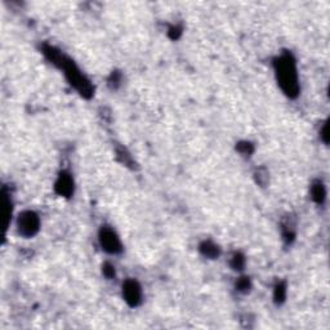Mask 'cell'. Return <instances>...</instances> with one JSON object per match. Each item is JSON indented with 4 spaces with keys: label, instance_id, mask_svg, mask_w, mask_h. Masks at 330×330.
Segmentation results:
<instances>
[{
    "label": "cell",
    "instance_id": "6da1fadb",
    "mask_svg": "<svg viewBox=\"0 0 330 330\" xmlns=\"http://www.w3.org/2000/svg\"><path fill=\"white\" fill-rule=\"evenodd\" d=\"M43 53L49 61H51L55 66L63 71L65 76H66L67 81L70 83L71 87L77 93L85 98H89L93 95V85L92 83L88 80V77L85 76L84 73H81L80 69L73 63L71 58H69L67 55H65L61 51L55 49L52 45H44L43 47Z\"/></svg>",
    "mask_w": 330,
    "mask_h": 330
},
{
    "label": "cell",
    "instance_id": "7a4b0ae2",
    "mask_svg": "<svg viewBox=\"0 0 330 330\" xmlns=\"http://www.w3.org/2000/svg\"><path fill=\"white\" fill-rule=\"evenodd\" d=\"M276 80L280 89L289 98H295L299 94V76H298L297 62L290 52H284L274 61Z\"/></svg>",
    "mask_w": 330,
    "mask_h": 330
},
{
    "label": "cell",
    "instance_id": "3957f363",
    "mask_svg": "<svg viewBox=\"0 0 330 330\" xmlns=\"http://www.w3.org/2000/svg\"><path fill=\"white\" fill-rule=\"evenodd\" d=\"M18 232L25 238H33L40 230V218L33 210H25L18 216L17 220Z\"/></svg>",
    "mask_w": 330,
    "mask_h": 330
},
{
    "label": "cell",
    "instance_id": "277c9868",
    "mask_svg": "<svg viewBox=\"0 0 330 330\" xmlns=\"http://www.w3.org/2000/svg\"><path fill=\"white\" fill-rule=\"evenodd\" d=\"M98 240L102 249L106 253L119 254L123 252V244L120 241V238L111 227L105 226V227L101 228L98 234Z\"/></svg>",
    "mask_w": 330,
    "mask_h": 330
},
{
    "label": "cell",
    "instance_id": "5b68a950",
    "mask_svg": "<svg viewBox=\"0 0 330 330\" xmlns=\"http://www.w3.org/2000/svg\"><path fill=\"white\" fill-rule=\"evenodd\" d=\"M123 297L130 307H137L142 302V288L138 281L133 279L125 280L123 284Z\"/></svg>",
    "mask_w": 330,
    "mask_h": 330
},
{
    "label": "cell",
    "instance_id": "8992f818",
    "mask_svg": "<svg viewBox=\"0 0 330 330\" xmlns=\"http://www.w3.org/2000/svg\"><path fill=\"white\" fill-rule=\"evenodd\" d=\"M55 190L59 196L63 198H70L73 194L75 190V183H73V178L69 172H61L58 178L55 183Z\"/></svg>",
    "mask_w": 330,
    "mask_h": 330
},
{
    "label": "cell",
    "instance_id": "52a82bcc",
    "mask_svg": "<svg viewBox=\"0 0 330 330\" xmlns=\"http://www.w3.org/2000/svg\"><path fill=\"white\" fill-rule=\"evenodd\" d=\"M12 200L11 196L3 191V198H1V217H3V224L4 228H8L9 223H11L12 218Z\"/></svg>",
    "mask_w": 330,
    "mask_h": 330
},
{
    "label": "cell",
    "instance_id": "ba28073f",
    "mask_svg": "<svg viewBox=\"0 0 330 330\" xmlns=\"http://www.w3.org/2000/svg\"><path fill=\"white\" fill-rule=\"evenodd\" d=\"M311 196L313 199V202L317 204H324L325 199H327V188L325 184L321 181H315L311 186Z\"/></svg>",
    "mask_w": 330,
    "mask_h": 330
},
{
    "label": "cell",
    "instance_id": "9c48e42d",
    "mask_svg": "<svg viewBox=\"0 0 330 330\" xmlns=\"http://www.w3.org/2000/svg\"><path fill=\"white\" fill-rule=\"evenodd\" d=\"M200 252L204 257L210 258V259H214V258H218L220 254V250L218 248V245H216L213 241H204L200 245Z\"/></svg>",
    "mask_w": 330,
    "mask_h": 330
},
{
    "label": "cell",
    "instance_id": "30bf717a",
    "mask_svg": "<svg viewBox=\"0 0 330 330\" xmlns=\"http://www.w3.org/2000/svg\"><path fill=\"white\" fill-rule=\"evenodd\" d=\"M274 298L276 303H283L286 298V286L284 283H280L276 285L275 292H274Z\"/></svg>",
    "mask_w": 330,
    "mask_h": 330
},
{
    "label": "cell",
    "instance_id": "8fae6325",
    "mask_svg": "<svg viewBox=\"0 0 330 330\" xmlns=\"http://www.w3.org/2000/svg\"><path fill=\"white\" fill-rule=\"evenodd\" d=\"M244 266H245V258H244V256L240 253H236L231 259V267L234 270H236V271H240V270L244 268Z\"/></svg>",
    "mask_w": 330,
    "mask_h": 330
},
{
    "label": "cell",
    "instance_id": "7c38bea8",
    "mask_svg": "<svg viewBox=\"0 0 330 330\" xmlns=\"http://www.w3.org/2000/svg\"><path fill=\"white\" fill-rule=\"evenodd\" d=\"M252 288V284H250V280L248 277H240L236 283V289L241 293H248Z\"/></svg>",
    "mask_w": 330,
    "mask_h": 330
},
{
    "label": "cell",
    "instance_id": "4fadbf2b",
    "mask_svg": "<svg viewBox=\"0 0 330 330\" xmlns=\"http://www.w3.org/2000/svg\"><path fill=\"white\" fill-rule=\"evenodd\" d=\"M102 272H103V275L106 276L107 279H112V277L115 276V267L112 266V264L107 262V263L103 264Z\"/></svg>",
    "mask_w": 330,
    "mask_h": 330
},
{
    "label": "cell",
    "instance_id": "5bb4252c",
    "mask_svg": "<svg viewBox=\"0 0 330 330\" xmlns=\"http://www.w3.org/2000/svg\"><path fill=\"white\" fill-rule=\"evenodd\" d=\"M238 151L244 155H250L252 152H253V146H252L249 142L238 143Z\"/></svg>",
    "mask_w": 330,
    "mask_h": 330
},
{
    "label": "cell",
    "instance_id": "9a60e30c",
    "mask_svg": "<svg viewBox=\"0 0 330 330\" xmlns=\"http://www.w3.org/2000/svg\"><path fill=\"white\" fill-rule=\"evenodd\" d=\"M321 138L325 143H328V123L323 125V128H321Z\"/></svg>",
    "mask_w": 330,
    "mask_h": 330
}]
</instances>
